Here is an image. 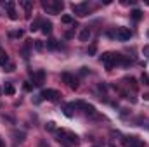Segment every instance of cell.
Wrapping results in <instances>:
<instances>
[{"mask_svg":"<svg viewBox=\"0 0 149 147\" xmlns=\"http://www.w3.org/2000/svg\"><path fill=\"white\" fill-rule=\"evenodd\" d=\"M14 2H5V9H7V12H10V10H14Z\"/></svg>","mask_w":149,"mask_h":147,"instance_id":"obj_23","label":"cell"},{"mask_svg":"<svg viewBox=\"0 0 149 147\" xmlns=\"http://www.w3.org/2000/svg\"><path fill=\"white\" fill-rule=\"evenodd\" d=\"M148 37H149V31H148Z\"/></svg>","mask_w":149,"mask_h":147,"instance_id":"obj_35","label":"cell"},{"mask_svg":"<svg viewBox=\"0 0 149 147\" xmlns=\"http://www.w3.org/2000/svg\"><path fill=\"white\" fill-rule=\"evenodd\" d=\"M23 35H24L23 30H17V31H12V33H10V37L12 38H23Z\"/></svg>","mask_w":149,"mask_h":147,"instance_id":"obj_22","label":"cell"},{"mask_svg":"<svg viewBox=\"0 0 149 147\" xmlns=\"http://www.w3.org/2000/svg\"><path fill=\"white\" fill-rule=\"evenodd\" d=\"M14 69H16V66H14L12 62H10V64H9L7 68H5V71H14Z\"/></svg>","mask_w":149,"mask_h":147,"instance_id":"obj_30","label":"cell"},{"mask_svg":"<svg viewBox=\"0 0 149 147\" xmlns=\"http://www.w3.org/2000/svg\"><path fill=\"white\" fill-rule=\"evenodd\" d=\"M114 37H116V40H120V42H127V40H130V37H132V31L128 28H125V26H120V28H116Z\"/></svg>","mask_w":149,"mask_h":147,"instance_id":"obj_4","label":"cell"},{"mask_svg":"<svg viewBox=\"0 0 149 147\" xmlns=\"http://www.w3.org/2000/svg\"><path fill=\"white\" fill-rule=\"evenodd\" d=\"M42 7L49 12V14H59L64 7V3L61 0H43L42 2Z\"/></svg>","mask_w":149,"mask_h":147,"instance_id":"obj_2","label":"cell"},{"mask_svg":"<svg viewBox=\"0 0 149 147\" xmlns=\"http://www.w3.org/2000/svg\"><path fill=\"white\" fill-rule=\"evenodd\" d=\"M31 88H33V85H31V83H28V81H26V83H24V90H28V92H30V90H31Z\"/></svg>","mask_w":149,"mask_h":147,"instance_id":"obj_31","label":"cell"},{"mask_svg":"<svg viewBox=\"0 0 149 147\" xmlns=\"http://www.w3.org/2000/svg\"><path fill=\"white\" fill-rule=\"evenodd\" d=\"M142 54H144V55L149 59V45H144V49H142Z\"/></svg>","mask_w":149,"mask_h":147,"instance_id":"obj_29","label":"cell"},{"mask_svg":"<svg viewBox=\"0 0 149 147\" xmlns=\"http://www.w3.org/2000/svg\"><path fill=\"white\" fill-rule=\"evenodd\" d=\"M71 9H73L74 14H76V16H80V17H83V16H87V14H88V3H87V2L73 3V5H71Z\"/></svg>","mask_w":149,"mask_h":147,"instance_id":"obj_5","label":"cell"},{"mask_svg":"<svg viewBox=\"0 0 149 147\" xmlns=\"http://www.w3.org/2000/svg\"><path fill=\"white\" fill-rule=\"evenodd\" d=\"M43 80H45V71L43 69H38V71H35L33 73V85H42L43 83Z\"/></svg>","mask_w":149,"mask_h":147,"instance_id":"obj_8","label":"cell"},{"mask_svg":"<svg viewBox=\"0 0 149 147\" xmlns=\"http://www.w3.org/2000/svg\"><path fill=\"white\" fill-rule=\"evenodd\" d=\"M80 73H81V74H87V73H88V68H80Z\"/></svg>","mask_w":149,"mask_h":147,"instance_id":"obj_32","label":"cell"},{"mask_svg":"<svg viewBox=\"0 0 149 147\" xmlns=\"http://www.w3.org/2000/svg\"><path fill=\"white\" fill-rule=\"evenodd\" d=\"M40 147H49L47 144H43V142H40Z\"/></svg>","mask_w":149,"mask_h":147,"instance_id":"obj_34","label":"cell"},{"mask_svg":"<svg viewBox=\"0 0 149 147\" xmlns=\"http://www.w3.org/2000/svg\"><path fill=\"white\" fill-rule=\"evenodd\" d=\"M95 52H97V47H95V45H90V47H88V54H90V55H94Z\"/></svg>","mask_w":149,"mask_h":147,"instance_id":"obj_27","label":"cell"},{"mask_svg":"<svg viewBox=\"0 0 149 147\" xmlns=\"http://www.w3.org/2000/svg\"><path fill=\"white\" fill-rule=\"evenodd\" d=\"M63 81L71 88V90H76L78 88V81H76V78H74L73 74L70 73H63Z\"/></svg>","mask_w":149,"mask_h":147,"instance_id":"obj_7","label":"cell"},{"mask_svg":"<svg viewBox=\"0 0 149 147\" xmlns=\"http://www.w3.org/2000/svg\"><path fill=\"white\" fill-rule=\"evenodd\" d=\"M0 147H5V144H3V140L0 139Z\"/></svg>","mask_w":149,"mask_h":147,"instance_id":"obj_33","label":"cell"},{"mask_svg":"<svg viewBox=\"0 0 149 147\" xmlns=\"http://www.w3.org/2000/svg\"><path fill=\"white\" fill-rule=\"evenodd\" d=\"M45 130H47V132H56V130H57V128H56V123H54V121H49V123L45 125Z\"/></svg>","mask_w":149,"mask_h":147,"instance_id":"obj_18","label":"cell"},{"mask_svg":"<svg viewBox=\"0 0 149 147\" xmlns=\"http://www.w3.org/2000/svg\"><path fill=\"white\" fill-rule=\"evenodd\" d=\"M40 97H42V99H45V101H50V102H57V101H59V97H61V94H59L57 90L47 88V90H42Z\"/></svg>","mask_w":149,"mask_h":147,"instance_id":"obj_3","label":"cell"},{"mask_svg":"<svg viewBox=\"0 0 149 147\" xmlns=\"http://www.w3.org/2000/svg\"><path fill=\"white\" fill-rule=\"evenodd\" d=\"M141 80H142V83H146V85H149V76L146 73H142V78H141Z\"/></svg>","mask_w":149,"mask_h":147,"instance_id":"obj_28","label":"cell"},{"mask_svg":"<svg viewBox=\"0 0 149 147\" xmlns=\"http://www.w3.org/2000/svg\"><path fill=\"white\" fill-rule=\"evenodd\" d=\"M71 109H73V107H71V104H66V106L63 107V111H64V114H66L68 118H71V116H73V112H71Z\"/></svg>","mask_w":149,"mask_h":147,"instance_id":"obj_17","label":"cell"},{"mask_svg":"<svg viewBox=\"0 0 149 147\" xmlns=\"http://www.w3.org/2000/svg\"><path fill=\"white\" fill-rule=\"evenodd\" d=\"M7 14H9V17H10V19H12V21H16V19H17V17H19V16H17V12H16V10H10V12H7Z\"/></svg>","mask_w":149,"mask_h":147,"instance_id":"obj_25","label":"cell"},{"mask_svg":"<svg viewBox=\"0 0 149 147\" xmlns=\"http://www.w3.org/2000/svg\"><path fill=\"white\" fill-rule=\"evenodd\" d=\"M101 62H102L108 69H113V66H114V54H113V52H104V54L101 55Z\"/></svg>","mask_w":149,"mask_h":147,"instance_id":"obj_6","label":"cell"},{"mask_svg":"<svg viewBox=\"0 0 149 147\" xmlns=\"http://www.w3.org/2000/svg\"><path fill=\"white\" fill-rule=\"evenodd\" d=\"M3 94H5V95H14V94H16L14 85H12V83H5V85H3Z\"/></svg>","mask_w":149,"mask_h":147,"instance_id":"obj_11","label":"cell"},{"mask_svg":"<svg viewBox=\"0 0 149 147\" xmlns=\"http://www.w3.org/2000/svg\"><path fill=\"white\" fill-rule=\"evenodd\" d=\"M57 140L66 144V146H78L80 144V139L78 135L70 132V130H57Z\"/></svg>","mask_w":149,"mask_h":147,"instance_id":"obj_1","label":"cell"},{"mask_svg":"<svg viewBox=\"0 0 149 147\" xmlns=\"http://www.w3.org/2000/svg\"><path fill=\"white\" fill-rule=\"evenodd\" d=\"M0 92H2V90H0Z\"/></svg>","mask_w":149,"mask_h":147,"instance_id":"obj_36","label":"cell"},{"mask_svg":"<svg viewBox=\"0 0 149 147\" xmlns=\"http://www.w3.org/2000/svg\"><path fill=\"white\" fill-rule=\"evenodd\" d=\"M125 81L128 83V85H132V88H137V81H135V78H125Z\"/></svg>","mask_w":149,"mask_h":147,"instance_id":"obj_20","label":"cell"},{"mask_svg":"<svg viewBox=\"0 0 149 147\" xmlns=\"http://www.w3.org/2000/svg\"><path fill=\"white\" fill-rule=\"evenodd\" d=\"M61 21H63L64 24H71V23H73V17H71V16H68V14H64V16L61 17Z\"/></svg>","mask_w":149,"mask_h":147,"instance_id":"obj_19","label":"cell"},{"mask_svg":"<svg viewBox=\"0 0 149 147\" xmlns=\"http://www.w3.org/2000/svg\"><path fill=\"white\" fill-rule=\"evenodd\" d=\"M19 3L23 5V9L26 10V14H31V7H33V2H30V0H21Z\"/></svg>","mask_w":149,"mask_h":147,"instance_id":"obj_12","label":"cell"},{"mask_svg":"<svg viewBox=\"0 0 149 147\" xmlns=\"http://www.w3.org/2000/svg\"><path fill=\"white\" fill-rule=\"evenodd\" d=\"M35 49H37V50H42V49H43V42H42V40H35Z\"/></svg>","mask_w":149,"mask_h":147,"instance_id":"obj_26","label":"cell"},{"mask_svg":"<svg viewBox=\"0 0 149 147\" xmlns=\"http://www.w3.org/2000/svg\"><path fill=\"white\" fill-rule=\"evenodd\" d=\"M90 35H92V31H90V28L87 26V28H83L81 31H80V42H88V38H90Z\"/></svg>","mask_w":149,"mask_h":147,"instance_id":"obj_10","label":"cell"},{"mask_svg":"<svg viewBox=\"0 0 149 147\" xmlns=\"http://www.w3.org/2000/svg\"><path fill=\"white\" fill-rule=\"evenodd\" d=\"M125 144L128 147H144V142L137 137H128V140H125Z\"/></svg>","mask_w":149,"mask_h":147,"instance_id":"obj_9","label":"cell"},{"mask_svg":"<svg viewBox=\"0 0 149 147\" xmlns=\"http://www.w3.org/2000/svg\"><path fill=\"white\" fill-rule=\"evenodd\" d=\"M42 31L47 35V33H50L52 31V23L50 21H42Z\"/></svg>","mask_w":149,"mask_h":147,"instance_id":"obj_13","label":"cell"},{"mask_svg":"<svg viewBox=\"0 0 149 147\" xmlns=\"http://www.w3.org/2000/svg\"><path fill=\"white\" fill-rule=\"evenodd\" d=\"M10 62H9V57H7V54H3V52H0V66H3V68H7Z\"/></svg>","mask_w":149,"mask_h":147,"instance_id":"obj_14","label":"cell"},{"mask_svg":"<svg viewBox=\"0 0 149 147\" xmlns=\"http://www.w3.org/2000/svg\"><path fill=\"white\" fill-rule=\"evenodd\" d=\"M38 26H42V21H40V19H37L35 23H31L30 30H31V31H37V30H38Z\"/></svg>","mask_w":149,"mask_h":147,"instance_id":"obj_21","label":"cell"},{"mask_svg":"<svg viewBox=\"0 0 149 147\" xmlns=\"http://www.w3.org/2000/svg\"><path fill=\"white\" fill-rule=\"evenodd\" d=\"M14 137H16V139H14L16 142H23V140H24V133H14Z\"/></svg>","mask_w":149,"mask_h":147,"instance_id":"obj_24","label":"cell"},{"mask_svg":"<svg viewBox=\"0 0 149 147\" xmlns=\"http://www.w3.org/2000/svg\"><path fill=\"white\" fill-rule=\"evenodd\" d=\"M132 19H134V21H141V19H142V12H141L139 9L132 10Z\"/></svg>","mask_w":149,"mask_h":147,"instance_id":"obj_16","label":"cell"},{"mask_svg":"<svg viewBox=\"0 0 149 147\" xmlns=\"http://www.w3.org/2000/svg\"><path fill=\"white\" fill-rule=\"evenodd\" d=\"M59 47V43H57V40H54V38H50L49 42H47V49H50V50H56Z\"/></svg>","mask_w":149,"mask_h":147,"instance_id":"obj_15","label":"cell"}]
</instances>
